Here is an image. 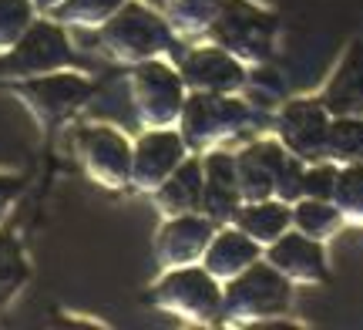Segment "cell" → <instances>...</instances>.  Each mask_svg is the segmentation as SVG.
Wrapping results in <instances>:
<instances>
[{"instance_id": "52a82bcc", "label": "cell", "mask_w": 363, "mask_h": 330, "mask_svg": "<svg viewBox=\"0 0 363 330\" xmlns=\"http://www.w3.org/2000/svg\"><path fill=\"white\" fill-rule=\"evenodd\" d=\"M128 94L142 128H175L185 98H189V88L182 81L179 67H172L165 57H152L142 65H131Z\"/></svg>"}, {"instance_id": "8fae6325", "label": "cell", "mask_w": 363, "mask_h": 330, "mask_svg": "<svg viewBox=\"0 0 363 330\" xmlns=\"http://www.w3.org/2000/svg\"><path fill=\"white\" fill-rule=\"evenodd\" d=\"M330 111L320 98H293L286 101L276 119V138L286 152L303 162H316L326 155V132H330Z\"/></svg>"}, {"instance_id": "cb8c5ba5", "label": "cell", "mask_w": 363, "mask_h": 330, "mask_svg": "<svg viewBox=\"0 0 363 330\" xmlns=\"http://www.w3.org/2000/svg\"><path fill=\"white\" fill-rule=\"evenodd\" d=\"M121 4H125V0H61V4L51 11V17L65 27L98 31Z\"/></svg>"}, {"instance_id": "5bb4252c", "label": "cell", "mask_w": 363, "mask_h": 330, "mask_svg": "<svg viewBox=\"0 0 363 330\" xmlns=\"http://www.w3.org/2000/svg\"><path fill=\"white\" fill-rule=\"evenodd\" d=\"M262 260L276 266L293 287H316L326 283V253L320 239L303 236L299 229H286L283 236L262 250Z\"/></svg>"}, {"instance_id": "603a6c76", "label": "cell", "mask_w": 363, "mask_h": 330, "mask_svg": "<svg viewBox=\"0 0 363 330\" xmlns=\"http://www.w3.org/2000/svg\"><path fill=\"white\" fill-rule=\"evenodd\" d=\"M340 226V212L330 199H310L303 196L293 202V229H299L303 236L320 239L333 236V229Z\"/></svg>"}, {"instance_id": "6da1fadb", "label": "cell", "mask_w": 363, "mask_h": 330, "mask_svg": "<svg viewBox=\"0 0 363 330\" xmlns=\"http://www.w3.org/2000/svg\"><path fill=\"white\" fill-rule=\"evenodd\" d=\"M175 31L169 27L165 13L152 11L142 0H125L101 27H98V48L115 65H142L152 57H165L175 51Z\"/></svg>"}, {"instance_id": "484cf974", "label": "cell", "mask_w": 363, "mask_h": 330, "mask_svg": "<svg viewBox=\"0 0 363 330\" xmlns=\"http://www.w3.org/2000/svg\"><path fill=\"white\" fill-rule=\"evenodd\" d=\"M330 202L337 206L340 219L363 223V162H347V165L337 172Z\"/></svg>"}, {"instance_id": "2e32d148", "label": "cell", "mask_w": 363, "mask_h": 330, "mask_svg": "<svg viewBox=\"0 0 363 330\" xmlns=\"http://www.w3.org/2000/svg\"><path fill=\"white\" fill-rule=\"evenodd\" d=\"M242 206L239 182H235V155L225 148H212L202 155V206L199 212L208 216L216 226H225L235 219Z\"/></svg>"}, {"instance_id": "7402d4cb", "label": "cell", "mask_w": 363, "mask_h": 330, "mask_svg": "<svg viewBox=\"0 0 363 330\" xmlns=\"http://www.w3.org/2000/svg\"><path fill=\"white\" fill-rule=\"evenodd\" d=\"M225 0H165V21L175 38H202Z\"/></svg>"}, {"instance_id": "ac0fdd59", "label": "cell", "mask_w": 363, "mask_h": 330, "mask_svg": "<svg viewBox=\"0 0 363 330\" xmlns=\"http://www.w3.org/2000/svg\"><path fill=\"white\" fill-rule=\"evenodd\" d=\"M320 101L333 119H340V115L363 119V40H353L347 48L333 78L326 81Z\"/></svg>"}, {"instance_id": "5b68a950", "label": "cell", "mask_w": 363, "mask_h": 330, "mask_svg": "<svg viewBox=\"0 0 363 330\" xmlns=\"http://www.w3.org/2000/svg\"><path fill=\"white\" fill-rule=\"evenodd\" d=\"M249 108L239 94H212V92H189L185 108H182L179 128L189 152L206 155L212 148H222L246 132Z\"/></svg>"}, {"instance_id": "9c48e42d", "label": "cell", "mask_w": 363, "mask_h": 330, "mask_svg": "<svg viewBox=\"0 0 363 330\" xmlns=\"http://www.w3.org/2000/svg\"><path fill=\"white\" fill-rule=\"evenodd\" d=\"M74 155L81 172L108 192L131 185V142L111 125H88L74 132Z\"/></svg>"}, {"instance_id": "ba28073f", "label": "cell", "mask_w": 363, "mask_h": 330, "mask_svg": "<svg viewBox=\"0 0 363 330\" xmlns=\"http://www.w3.org/2000/svg\"><path fill=\"white\" fill-rule=\"evenodd\" d=\"M11 92L30 111V119L38 121L44 132H51L88 105L91 94H94V84L78 67H67V71H54V75H40V78L13 81Z\"/></svg>"}, {"instance_id": "f546056e", "label": "cell", "mask_w": 363, "mask_h": 330, "mask_svg": "<svg viewBox=\"0 0 363 330\" xmlns=\"http://www.w3.org/2000/svg\"><path fill=\"white\" fill-rule=\"evenodd\" d=\"M30 4H34V11H38V13H51L61 0H30Z\"/></svg>"}, {"instance_id": "d6986e66", "label": "cell", "mask_w": 363, "mask_h": 330, "mask_svg": "<svg viewBox=\"0 0 363 330\" xmlns=\"http://www.w3.org/2000/svg\"><path fill=\"white\" fill-rule=\"evenodd\" d=\"M152 199H155V209L162 212V219L199 212L202 206V155L189 152L179 162V169L152 192Z\"/></svg>"}, {"instance_id": "8992f818", "label": "cell", "mask_w": 363, "mask_h": 330, "mask_svg": "<svg viewBox=\"0 0 363 330\" xmlns=\"http://www.w3.org/2000/svg\"><path fill=\"white\" fill-rule=\"evenodd\" d=\"M67 67H78V57L71 51L67 27L57 24L54 17H48V21L34 17L11 51L0 54V81L4 84L67 71Z\"/></svg>"}, {"instance_id": "277c9868", "label": "cell", "mask_w": 363, "mask_h": 330, "mask_svg": "<svg viewBox=\"0 0 363 330\" xmlns=\"http://www.w3.org/2000/svg\"><path fill=\"white\" fill-rule=\"evenodd\" d=\"M145 300L185 324H219L222 283L202 263L175 266V270H162V277L152 283Z\"/></svg>"}, {"instance_id": "7c38bea8", "label": "cell", "mask_w": 363, "mask_h": 330, "mask_svg": "<svg viewBox=\"0 0 363 330\" xmlns=\"http://www.w3.org/2000/svg\"><path fill=\"white\" fill-rule=\"evenodd\" d=\"M219 226L202 212H185V216H169L155 233V263L158 270H175V266L202 263L208 243Z\"/></svg>"}, {"instance_id": "ffe728a7", "label": "cell", "mask_w": 363, "mask_h": 330, "mask_svg": "<svg viewBox=\"0 0 363 330\" xmlns=\"http://www.w3.org/2000/svg\"><path fill=\"white\" fill-rule=\"evenodd\" d=\"M233 226H239L249 239H256L262 250L276 243L286 229L293 226V206L279 199H259V202H242L235 212Z\"/></svg>"}, {"instance_id": "83f0119b", "label": "cell", "mask_w": 363, "mask_h": 330, "mask_svg": "<svg viewBox=\"0 0 363 330\" xmlns=\"http://www.w3.org/2000/svg\"><path fill=\"white\" fill-rule=\"evenodd\" d=\"M333 182H337V169L333 165H313V169L303 172V196L330 199L333 196Z\"/></svg>"}, {"instance_id": "4fadbf2b", "label": "cell", "mask_w": 363, "mask_h": 330, "mask_svg": "<svg viewBox=\"0 0 363 330\" xmlns=\"http://www.w3.org/2000/svg\"><path fill=\"white\" fill-rule=\"evenodd\" d=\"M179 75L189 92H212V94H239L249 84L246 65L235 61L229 51L216 44H202L182 54Z\"/></svg>"}, {"instance_id": "4316f807", "label": "cell", "mask_w": 363, "mask_h": 330, "mask_svg": "<svg viewBox=\"0 0 363 330\" xmlns=\"http://www.w3.org/2000/svg\"><path fill=\"white\" fill-rule=\"evenodd\" d=\"M34 17H38V11L30 0H0V54L11 51Z\"/></svg>"}, {"instance_id": "44dd1931", "label": "cell", "mask_w": 363, "mask_h": 330, "mask_svg": "<svg viewBox=\"0 0 363 330\" xmlns=\"http://www.w3.org/2000/svg\"><path fill=\"white\" fill-rule=\"evenodd\" d=\"M27 283H30V260L21 239L0 233V314L21 297Z\"/></svg>"}, {"instance_id": "30bf717a", "label": "cell", "mask_w": 363, "mask_h": 330, "mask_svg": "<svg viewBox=\"0 0 363 330\" xmlns=\"http://www.w3.org/2000/svg\"><path fill=\"white\" fill-rule=\"evenodd\" d=\"M189 155V145L179 128H145L142 138L131 145V185L135 192L152 196L158 185L179 169V162Z\"/></svg>"}, {"instance_id": "9a60e30c", "label": "cell", "mask_w": 363, "mask_h": 330, "mask_svg": "<svg viewBox=\"0 0 363 330\" xmlns=\"http://www.w3.org/2000/svg\"><path fill=\"white\" fill-rule=\"evenodd\" d=\"M289 152L279 138H259L249 142L246 148L235 152V182L242 202H259V199H276V182L283 172Z\"/></svg>"}, {"instance_id": "7a4b0ae2", "label": "cell", "mask_w": 363, "mask_h": 330, "mask_svg": "<svg viewBox=\"0 0 363 330\" xmlns=\"http://www.w3.org/2000/svg\"><path fill=\"white\" fill-rule=\"evenodd\" d=\"M293 307V283L266 260L242 270L235 280L222 283V327H259L266 320L286 317Z\"/></svg>"}, {"instance_id": "3957f363", "label": "cell", "mask_w": 363, "mask_h": 330, "mask_svg": "<svg viewBox=\"0 0 363 330\" xmlns=\"http://www.w3.org/2000/svg\"><path fill=\"white\" fill-rule=\"evenodd\" d=\"M276 34H279V21L272 11L252 4V0H225L202 38L249 67L269 61Z\"/></svg>"}, {"instance_id": "d4e9b609", "label": "cell", "mask_w": 363, "mask_h": 330, "mask_svg": "<svg viewBox=\"0 0 363 330\" xmlns=\"http://www.w3.org/2000/svg\"><path fill=\"white\" fill-rule=\"evenodd\" d=\"M326 155L333 162H363V119H357V115L330 119Z\"/></svg>"}, {"instance_id": "e0dca14e", "label": "cell", "mask_w": 363, "mask_h": 330, "mask_svg": "<svg viewBox=\"0 0 363 330\" xmlns=\"http://www.w3.org/2000/svg\"><path fill=\"white\" fill-rule=\"evenodd\" d=\"M256 260H262L259 243L249 239L239 226L225 223L216 229V236H212L206 256H202V266H206L219 283H229V280H235L242 270H249Z\"/></svg>"}, {"instance_id": "f1b7e54d", "label": "cell", "mask_w": 363, "mask_h": 330, "mask_svg": "<svg viewBox=\"0 0 363 330\" xmlns=\"http://www.w3.org/2000/svg\"><path fill=\"white\" fill-rule=\"evenodd\" d=\"M21 196H24V179H21V175L0 172V223L7 219V212L13 209V202Z\"/></svg>"}]
</instances>
